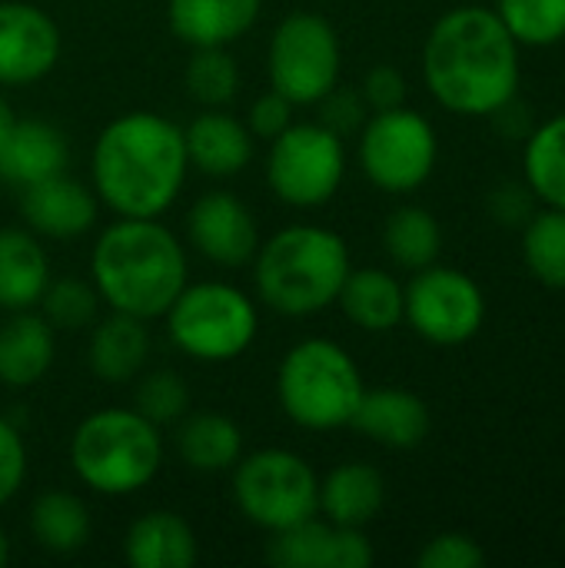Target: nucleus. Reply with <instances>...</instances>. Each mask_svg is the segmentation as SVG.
Listing matches in <instances>:
<instances>
[{
    "label": "nucleus",
    "mask_w": 565,
    "mask_h": 568,
    "mask_svg": "<svg viewBox=\"0 0 565 568\" xmlns=\"http://www.w3.org/2000/svg\"><path fill=\"white\" fill-rule=\"evenodd\" d=\"M230 476L233 506L266 536L320 516V476L293 449L270 446L243 453Z\"/></svg>",
    "instance_id": "obj_8"
},
{
    "label": "nucleus",
    "mask_w": 565,
    "mask_h": 568,
    "mask_svg": "<svg viewBox=\"0 0 565 568\" xmlns=\"http://www.w3.org/2000/svg\"><path fill=\"white\" fill-rule=\"evenodd\" d=\"M350 426L360 429L376 446L416 449L430 436L433 419H430V406L416 393L383 386V389H366L363 393Z\"/></svg>",
    "instance_id": "obj_19"
},
{
    "label": "nucleus",
    "mask_w": 565,
    "mask_h": 568,
    "mask_svg": "<svg viewBox=\"0 0 565 568\" xmlns=\"http://www.w3.org/2000/svg\"><path fill=\"white\" fill-rule=\"evenodd\" d=\"M40 316L60 333V329H87L97 323V310H100V293L90 280L80 276H50L40 303H37Z\"/></svg>",
    "instance_id": "obj_34"
},
{
    "label": "nucleus",
    "mask_w": 565,
    "mask_h": 568,
    "mask_svg": "<svg viewBox=\"0 0 565 568\" xmlns=\"http://www.w3.org/2000/svg\"><path fill=\"white\" fill-rule=\"evenodd\" d=\"M253 286L260 303L290 320L316 316L336 306L353 270L346 240L316 223H293L260 240L253 256Z\"/></svg>",
    "instance_id": "obj_4"
},
{
    "label": "nucleus",
    "mask_w": 565,
    "mask_h": 568,
    "mask_svg": "<svg viewBox=\"0 0 565 568\" xmlns=\"http://www.w3.org/2000/svg\"><path fill=\"white\" fill-rule=\"evenodd\" d=\"M346 180V143L320 120H293L266 150V183L283 206L320 210Z\"/></svg>",
    "instance_id": "obj_9"
},
{
    "label": "nucleus",
    "mask_w": 565,
    "mask_h": 568,
    "mask_svg": "<svg viewBox=\"0 0 565 568\" xmlns=\"http://www.w3.org/2000/svg\"><path fill=\"white\" fill-rule=\"evenodd\" d=\"M403 323L433 346H463L486 323V296L470 273L433 263L406 283Z\"/></svg>",
    "instance_id": "obj_12"
},
{
    "label": "nucleus",
    "mask_w": 565,
    "mask_h": 568,
    "mask_svg": "<svg viewBox=\"0 0 565 568\" xmlns=\"http://www.w3.org/2000/svg\"><path fill=\"white\" fill-rule=\"evenodd\" d=\"M50 283V256L27 226L0 230V310H37Z\"/></svg>",
    "instance_id": "obj_25"
},
{
    "label": "nucleus",
    "mask_w": 565,
    "mask_h": 568,
    "mask_svg": "<svg viewBox=\"0 0 565 568\" xmlns=\"http://www.w3.org/2000/svg\"><path fill=\"white\" fill-rule=\"evenodd\" d=\"M420 568H483L486 566V552L483 546L466 536V532H440L433 536L420 556H416Z\"/></svg>",
    "instance_id": "obj_36"
},
{
    "label": "nucleus",
    "mask_w": 565,
    "mask_h": 568,
    "mask_svg": "<svg viewBox=\"0 0 565 568\" xmlns=\"http://www.w3.org/2000/svg\"><path fill=\"white\" fill-rule=\"evenodd\" d=\"M67 163H70L67 133L40 116H27V120L17 116V123L0 143V180L17 190L67 173Z\"/></svg>",
    "instance_id": "obj_18"
},
{
    "label": "nucleus",
    "mask_w": 565,
    "mask_h": 568,
    "mask_svg": "<svg viewBox=\"0 0 565 568\" xmlns=\"http://www.w3.org/2000/svg\"><path fill=\"white\" fill-rule=\"evenodd\" d=\"M163 320L170 343L193 363L206 366L240 359L260 333V310L253 296L223 280L186 283Z\"/></svg>",
    "instance_id": "obj_7"
},
{
    "label": "nucleus",
    "mask_w": 565,
    "mask_h": 568,
    "mask_svg": "<svg viewBox=\"0 0 565 568\" xmlns=\"http://www.w3.org/2000/svg\"><path fill=\"white\" fill-rule=\"evenodd\" d=\"M563 532H565V523H563Z\"/></svg>",
    "instance_id": "obj_45"
},
{
    "label": "nucleus",
    "mask_w": 565,
    "mask_h": 568,
    "mask_svg": "<svg viewBox=\"0 0 565 568\" xmlns=\"http://www.w3.org/2000/svg\"><path fill=\"white\" fill-rule=\"evenodd\" d=\"M529 116H533L529 106H519V93H516V97H513L509 103H503L490 120H493V126H496L506 140H516V143H519V140H526V136L533 133V126H536Z\"/></svg>",
    "instance_id": "obj_42"
},
{
    "label": "nucleus",
    "mask_w": 565,
    "mask_h": 568,
    "mask_svg": "<svg viewBox=\"0 0 565 568\" xmlns=\"http://www.w3.org/2000/svg\"><path fill=\"white\" fill-rule=\"evenodd\" d=\"M366 393L363 373L346 346L310 336L290 346L276 369L283 416L306 433H333L353 423Z\"/></svg>",
    "instance_id": "obj_6"
},
{
    "label": "nucleus",
    "mask_w": 565,
    "mask_h": 568,
    "mask_svg": "<svg viewBox=\"0 0 565 568\" xmlns=\"http://www.w3.org/2000/svg\"><path fill=\"white\" fill-rule=\"evenodd\" d=\"M356 160L363 176L393 196L420 190L440 160V136L436 126L420 113L403 106L376 110L360 126Z\"/></svg>",
    "instance_id": "obj_10"
},
{
    "label": "nucleus",
    "mask_w": 565,
    "mask_h": 568,
    "mask_svg": "<svg viewBox=\"0 0 565 568\" xmlns=\"http://www.w3.org/2000/svg\"><path fill=\"white\" fill-rule=\"evenodd\" d=\"M90 283L117 313L163 320L190 283V256L160 216H117L90 250Z\"/></svg>",
    "instance_id": "obj_3"
},
{
    "label": "nucleus",
    "mask_w": 565,
    "mask_h": 568,
    "mask_svg": "<svg viewBox=\"0 0 565 568\" xmlns=\"http://www.w3.org/2000/svg\"><path fill=\"white\" fill-rule=\"evenodd\" d=\"M263 0H167V23L180 43L233 47L260 20Z\"/></svg>",
    "instance_id": "obj_20"
},
{
    "label": "nucleus",
    "mask_w": 565,
    "mask_h": 568,
    "mask_svg": "<svg viewBox=\"0 0 565 568\" xmlns=\"http://www.w3.org/2000/svg\"><path fill=\"white\" fill-rule=\"evenodd\" d=\"M173 443L180 463L203 476L230 473L243 456V429L223 413H186Z\"/></svg>",
    "instance_id": "obj_27"
},
{
    "label": "nucleus",
    "mask_w": 565,
    "mask_h": 568,
    "mask_svg": "<svg viewBox=\"0 0 565 568\" xmlns=\"http://www.w3.org/2000/svg\"><path fill=\"white\" fill-rule=\"evenodd\" d=\"M196 559L200 539L180 513L153 509L127 526L123 562L130 568H193Z\"/></svg>",
    "instance_id": "obj_22"
},
{
    "label": "nucleus",
    "mask_w": 565,
    "mask_h": 568,
    "mask_svg": "<svg viewBox=\"0 0 565 568\" xmlns=\"http://www.w3.org/2000/svg\"><path fill=\"white\" fill-rule=\"evenodd\" d=\"M336 306L363 333H393L403 323L406 286L390 270L353 266L336 296Z\"/></svg>",
    "instance_id": "obj_26"
},
{
    "label": "nucleus",
    "mask_w": 565,
    "mask_h": 568,
    "mask_svg": "<svg viewBox=\"0 0 565 568\" xmlns=\"http://www.w3.org/2000/svg\"><path fill=\"white\" fill-rule=\"evenodd\" d=\"M523 260L536 283L565 290V210L543 206L523 226Z\"/></svg>",
    "instance_id": "obj_31"
},
{
    "label": "nucleus",
    "mask_w": 565,
    "mask_h": 568,
    "mask_svg": "<svg viewBox=\"0 0 565 568\" xmlns=\"http://www.w3.org/2000/svg\"><path fill=\"white\" fill-rule=\"evenodd\" d=\"M383 250L393 260V266L406 273L426 270L443 253V226L426 206H396L383 223Z\"/></svg>",
    "instance_id": "obj_30"
},
{
    "label": "nucleus",
    "mask_w": 565,
    "mask_h": 568,
    "mask_svg": "<svg viewBox=\"0 0 565 568\" xmlns=\"http://www.w3.org/2000/svg\"><path fill=\"white\" fill-rule=\"evenodd\" d=\"M316 106H320V123L340 136L360 133V126L370 116V106H366L360 87H343V83H336Z\"/></svg>",
    "instance_id": "obj_37"
},
{
    "label": "nucleus",
    "mask_w": 565,
    "mask_h": 568,
    "mask_svg": "<svg viewBox=\"0 0 565 568\" xmlns=\"http://www.w3.org/2000/svg\"><path fill=\"white\" fill-rule=\"evenodd\" d=\"M30 532L50 556H73L90 542V509L67 489H47L30 506Z\"/></svg>",
    "instance_id": "obj_28"
},
{
    "label": "nucleus",
    "mask_w": 565,
    "mask_h": 568,
    "mask_svg": "<svg viewBox=\"0 0 565 568\" xmlns=\"http://www.w3.org/2000/svg\"><path fill=\"white\" fill-rule=\"evenodd\" d=\"M343 70V47L336 27L313 10L286 13L266 47L270 87L280 90L293 106H316Z\"/></svg>",
    "instance_id": "obj_11"
},
{
    "label": "nucleus",
    "mask_w": 565,
    "mask_h": 568,
    "mask_svg": "<svg viewBox=\"0 0 565 568\" xmlns=\"http://www.w3.org/2000/svg\"><path fill=\"white\" fill-rule=\"evenodd\" d=\"M183 143L190 166L213 180H230L253 160V133L226 106H203L183 126Z\"/></svg>",
    "instance_id": "obj_17"
},
{
    "label": "nucleus",
    "mask_w": 565,
    "mask_h": 568,
    "mask_svg": "<svg viewBox=\"0 0 565 568\" xmlns=\"http://www.w3.org/2000/svg\"><path fill=\"white\" fill-rule=\"evenodd\" d=\"M496 17L519 47H556L565 40V0H496Z\"/></svg>",
    "instance_id": "obj_33"
},
{
    "label": "nucleus",
    "mask_w": 565,
    "mask_h": 568,
    "mask_svg": "<svg viewBox=\"0 0 565 568\" xmlns=\"http://www.w3.org/2000/svg\"><path fill=\"white\" fill-rule=\"evenodd\" d=\"M360 93H363L370 113L403 106V103H406V77H403L396 67L380 63V67L366 70V77H363V83H360Z\"/></svg>",
    "instance_id": "obj_41"
},
{
    "label": "nucleus",
    "mask_w": 565,
    "mask_h": 568,
    "mask_svg": "<svg viewBox=\"0 0 565 568\" xmlns=\"http://www.w3.org/2000/svg\"><path fill=\"white\" fill-rule=\"evenodd\" d=\"M293 103L280 93V90H266V93H260L253 103H250V113H246V126H250V133H253V140H273V136H280L290 123H293Z\"/></svg>",
    "instance_id": "obj_40"
},
{
    "label": "nucleus",
    "mask_w": 565,
    "mask_h": 568,
    "mask_svg": "<svg viewBox=\"0 0 565 568\" xmlns=\"http://www.w3.org/2000/svg\"><path fill=\"white\" fill-rule=\"evenodd\" d=\"M17 123V113H13V106H10V100L0 93V143H3V136L10 133V126Z\"/></svg>",
    "instance_id": "obj_43"
},
{
    "label": "nucleus",
    "mask_w": 565,
    "mask_h": 568,
    "mask_svg": "<svg viewBox=\"0 0 565 568\" xmlns=\"http://www.w3.org/2000/svg\"><path fill=\"white\" fill-rule=\"evenodd\" d=\"M7 559H10V536H7V529L0 526V568L7 566Z\"/></svg>",
    "instance_id": "obj_44"
},
{
    "label": "nucleus",
    "mask_w": 565,
    "mask_h": 568,
    "mask_svg": "<svg viewBox=\"0 0 565 568\" xmlns=\"http://www.w3.org/2000/svg\"><path fill=\"white\" fill-rule=\"evenodd\" d=\"M87 359H90V373L100 383H110V386L133 383L150 359L147 320L110 310V316L93 323Z\"/></svg>",
    "instance_id": "obj_23"
},
{
    "label": "nucleus",
    "mask_w": 565,
    "mask_h": 568,
    "mask_svg": "<svg viewBox=\"0 0 565 568\" xmlns=\"http://www.w3.org/2000/svg\"><path fill=\"white\" fill-rule=\"evenodd\" d=\"M523 183L536 203L565 210V113L536 123L523 140Z\"/></svg>",
    "instance_id": "obj_29"
},
{
    "label": "nucleus",
    "mask_w": 565,
    "mask_h": 568,
    "mask_svg": "<svg viewBox=\"0 0 565 568\" xmlns=\"http://www.w3.org/2000/svg\"><path fill=\"white\" fill-rule=\"evenodd\" d=\"M133 409L153 426H176L190 413V386L176 369H153L137 376Z\"/></svg>",
    "instance_id": "obj_35"
},
{
    "label": "nucleus",
    "mask_w": 565,
    "mask_h": 568,
    "mask_svg": "<svg viewBox=\"0 0 565 568\" xmlns=\"http://www.w3.org/2000/svg\"><path fill=\"white\" fill-rule=\"evenodd\" d=\"M266 562L276 568H370L376 549L366 529L333 526L323 516L270 532Z\"/></svg>",
    "instance_id": "obj_15"
},
{
    "label": "nucleus",
    "mask_w": 565,
    "mask_h": 568,
    "mask_svg": "<svg viewBox=\"0 0 565 568\" xmlns=\"http://www.w3.org/2000/svg\"><path fill=\"white\" fill-rule=\"evenodd\" d=\"M57 359V329L40 310L7 313L0 323V383L7 389L37 386Z\"/></svg>",
    "instance_id": "obj_21"
},
{
    "label": "nucleus",
    "mask_w": 565,
    "mask_h": 568,
    "mask_svg": "<svg viewBox=\"0 0 565 568\" xmlns=\"http://www.w3.org/2000/svg\"><path fill=\"white\" fill-rule=\"evenodd\" d=\"M186 173L183 126L153 110L113 116L90 150V186L117 216H163L183 193Z\"/></svg>",
    "instance_id": "obj_2"
},
{
    "label": "nucleus",
    "mask_w": 565,
    "mask_h": 568,
    "mask_svg": "<svg viewBox=\"0 0 565 568\" xmlns=\"http://www.w3.org/2000/svg\"><path fill=\"white\" fill-rule=\"evenodd\" d=\"M67 456L73 476L90 493L127 499L160 476L163 436L133 406H107L77 423Z\"/></svg>",
    "instance_id": "obj_5"
},
{
    "label": "nucleus",
    "mask_w": 565,
    "mask_h": 568,
    "mask_svg": "<svg viewBox=\"0 0 565 568\" xmlns=\"http://www.w3.org/2000/svg\"><path fill=\"white\" fill-rule=\"evenodd\" d=\"M190 246L213 266H250L260 250V226L253 210L230 190H206L186 213Z\"/></svg>",
    "instance_id": "obj_14"
},
{
    "label": "nucleus",
    "mask_w": 565,
    "mask_h": 568,
    "mask_svg": "<svg viewBox=\"0 0 565 568\" xmlns=\"http://www.w3.org/2000/svg\"><path fill=\"white\" fill-rule=\"evenodd\" d=\"M20 216L30 233L47 240H77L97 226L100 200L93 186L57 173L20 190Z\"/></svg>",
    "instance_id": "obj_16"
},
{
    "label": "nucleus",
    "mask_w": 565,
    "mask_h": 568,
    "mask_svg": "<svg viewBox=\"0 0 565 568\" xmlns=\"http://www.w3.org/2000/svg\"><path fill=\"white\" fill-rule=\"evenodd\" d=\"M486 206H490V216L506 226V230H523L529 223V216L536 213V196L526 183H500L490 196H486Z\"/></svg>",
    "instance_id": "obj_39"
},
{
    "label": "nucleus",
    "mask_w": 565,
    "mask_h": 568,
    "mask_svg": "<svg viewBox=\"0 0 565 568\" xmlns=\"http://www.w3.org/2000/svg\"><path fill=\"white\" fill-rule=\"evenodd\" d=\"M240 80V63L230 53V47H193L183 70V87L200 106L233 103Z\"/></svg>",
    "instance_id": "obj_32"
},
{
    "label": "nucleus",
    "mask_w": 565,
    "mask_h": 568,
    "mask_svg": "<svg viewBox=\"0 0 565 568\" xmlns=\"http://www.w3.org/2000/svg\"><path fill=\"white\" fill-rule=\"evenodd\" d=\"M386 506V479L370 463H340L320 479V516L333 526L366 529Z\"/></svg>",
    "instance_id": "obj_24"
},
{
    "label": "nucleus",
    "mask_w": 565,
    "mask_h": 568,
    "mask_svg": "<svg viewBox=\"0 0 565 568\" xmlns=\"http://www.w3.org/2000/svg\"><path fill=\"white\" fill-rule=\"evenodd\" d=\"M63 37L57 20L27 0H0V90L30 87L60 63Z\"/></svg>",
    "instance_id": "obj_13"
},
{
    "label": "nucleus",
    "mask_w": 565,
    "mask_h": 568,
    "mask_svg": "<svg viewBox=\"0 0 565 568\" xmlns=\"http://www.w3.org/2000/svg\"><path fill=\"white\" fill-rule=\"evenodd\" d=\"M493 7L446 10L423 43V80L433 100L456 116H493L519 93L523 57Z\"/></svg>",
    "instance_id": "obj_1"
},
{
    "label": "nucleus",
    "mask_w": 565,
    "mask_h": 568,
    "mask_svg": "<svg viewBox=\"0 0 565 568\" xmlns=\"http://www.w3.org/2000/svg\"><path fill=\"white\" fill-rule=\"evenodd\" d=\"M27 443L23 433L0 416V509L10 506L27 483Z\"/></svg>",
    "instance_id": "obj_38"
}]
</instances>
